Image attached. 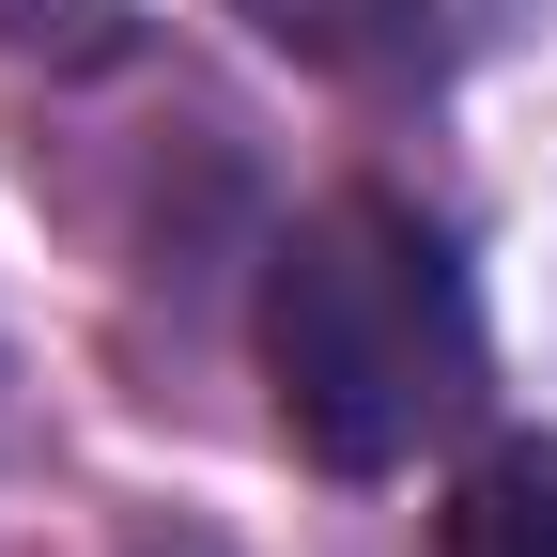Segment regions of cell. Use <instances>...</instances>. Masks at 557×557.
<instances>
[{"label": "cell", "instance_id": "obj_1", "mask_svg": "<svg viewBox=\"0 0 557 557\" xmlns=\"http://www.w3.org/2000/svg\"><path fill=\"white\" fill-rule=\"evenodd\" d=\"M263 387L295 449L341 480H387L480 418V295L434 218L403 201H325L263 263Z\"/></svg>", "mask_w": 557, "mask_h": 557}, {"label": "cell", "instance_id": "obj_2", "mask_svg": "<svg viewBox=\"0 0 557 557\" xmlns=\"http://www.w3.org/2000/svg\"><path fill=\"white\" fill-rule=\"evenodd\" d=\"M248 16L310 62H357V78H449L465 47L511 32V0H248Z\"/></svg>", "mask_w": 557, "mask_h": 557}, {"label": "cell", "instance_id": "obj_3", "mask_svg": "<svg viewBox=\"0 0 557 557\" xmlns=\"http://www.w3.org/2000/svg\"><path fill=\"white\" fill-rule=\"evenodd\" d=\"M465 557H557V449H496L465 480Z\"/></svg>", "mask_w": 557, "mask_h": 557}]
</instances>
